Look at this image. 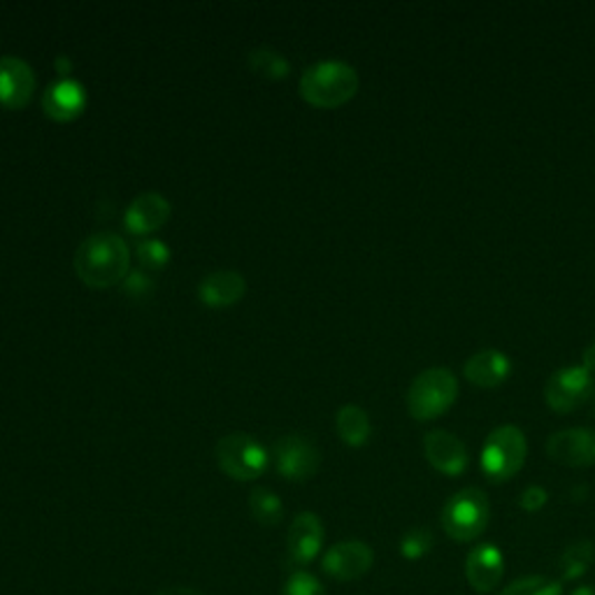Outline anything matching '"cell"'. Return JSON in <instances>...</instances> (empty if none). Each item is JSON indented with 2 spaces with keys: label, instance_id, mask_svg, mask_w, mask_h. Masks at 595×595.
Listing matches in <instances>:
<instances>
[{
  "label": "cell",
  "instance_id": "cell-15",
  "mask_svg": "<svg viewBox=\"0 0 595 595\" xmlns=\"http://www.w3.org/2000/svg\"><path fill=\"white\" fill-rule=\"evenodd\" d=\"M324 524L315 512H300L291 522L287 535V549L294 565H309L324 547Z\"/></svg>",
  "mask_w": 595,
  "mask_h": 595
},
{
  "label": "cell",
  "instance_id": "cell-5",
  "mask_svg": "<svg viewBox=\"0 0 595 595\" xmlns=\"http://www.w3.org/2000/svg\"><path fill=\"white\" fill-rule=\"evenodd\" d=\"M215 458L221 473L236 482L258 479L268 470L270 463L268 449L247 433L224 435L215 447Z\"/></svg>",
  "mask_w": 595,
  "mask_h": 595
},
{
  "label": "cell",
  "instance_id": "cell-27",
  "mask_svg": "<svg viewBox=\"0 0 595 595\" xmlns=\"http://www.w3.org/2000/svg\"><path fill=\"white\" fill-rule=\"evenodd\" d=\"M121 287L131 298H147L153 291V279L145 270H133L126 275Z\"/></svg>",
  "mask_w": 595,
  "mask_h": 595
},
{
  "label": "cell",
  "instance_id": "cell-6",
  "mask_svg": "<svg viewBox=\"0 0 595 595\" xmlns=\"http://www.w3.org/2000/svg\"><path fill=\"white\" fill-rule=\"evenodd\" d=\"M490 519V505L484 490L463 488L454 494L443 509V528L456 542L477 539Z\"/></svg>",
  "mask_w": 595,
  "mask_h": 595
},
{
  "label": "cell",
  "instance_id": "cell-20",
  "mask_svg": "<svg viewBox=\"0 0 595 595\" xmlns=\"http://www.w3.org/2000/svg\"><path fill=\"white\" fill-rule=\"evenodd\" d=\"M249 509L261 526H277L284 519V505L279 496L264 486H256L249 494Z\"/></svg>",
  "mask_w": 595,
  "mask_h": 595
},
{
  "label": "cell",
  "instance_id": "cell-1",
  "mask_svg": "<svg viewBox=\"0 0 595 595\" xmlns=\"http://www.w3.org/2000/svg\"><path fill=\"white\" fill-rule=\"evenodd\" d=\"M131 266V251L117 232H93L75 251V272L91 289L121 284Z\"/></svg>",
  "mask_w": 595,
  "mask_h": 595
},
{
  "label": "cell",
  "instance_id": "cell-21",
  "mask_svg": "<svg viewBox=\"0 0 595 595\" xmlns=\"http://www.w3.org/2000/svg\"><path fill=\"white\" fill-rule=\"evenodd\" d=\"M595 558V547L593 542L588 539H582V542H575V545L567 547L561 556V575L565 582H573V579H579L586 571L588 565L593 563Z\"/></svg>",
  "mask_w": 595,
  "mask_h": 595
},
{
  "label": "cell",
  "instance_id": "cell-4",
  "mask_svg": "<svg viewBox=\"0 0 595 595\" xmlns=\"http://www.w3.org/2000/svg\"><path fill=\"white\" fill-rule=\"evenodd\" d=\"M528 443L522 428L512 424L498 426L486 437L482 449V473L490 482H507L524 468Z\"/></svg>",
  "mask_w": 595,
  "mask_h": 595
},
{
  "label": "cell",
  "instance_id": "cell-24",
  "mask_svg": "<svg viewBox=\"0 0 595 595\" xmlns=\"http://www.w3.org/2000/svg\"><path fill=\"white\" fill-rule=\"evenodd\" d=\"M136 254H138V261L145 270H163L170 261V247L161 240H153V238H147V240H140L138 247H136Z\"/></svg>",
  "mask_w": 595,
  "mask_h": 595
},
{
  "label": "cell",
  "instance_id": "cell-11",
  "mask_svg": "<svg viewBox=\"0 0 595 595\" xmlns=\"http://www.w3.org/2000/svg\"><path fill=\"white\" fill-rule=\"evenodd\" d=\"M552 460L567 468H588L595 465V433L588 428H567L547 439Z\"/></svg>",
  "mask_w": 595,
  "mask_h": 595
},
{
  "label": "cell",
  "instance_id": "cell-23",
  "mask_svg": "<svg viewBox=\"0 0 595 595\" xmlns=\"http://www.w3.org/2000/svg\"><path fill=\"white\" fill-rule=\"evenodd\" d=\"M498 595H563V586L556 579L530 575L512 582Z\"/></svg>",
  "mask_w": 595,
  "mask_h": 595
},
{
  "label": "cell",
  "instance_id": "cell-26",
  "mask_svg": "<svg viewBox=\"0 0 595 595\" xmlns=\"http://www.w3.org/2000/svg\"><path fill=\"white\" fill-rule=\"evenodd\" d=\"M281 595H328L324 584L305 571H296L281 588Z\"/></svg>",
  "mask_w": 595,
  "mask_h": 595
},
{
  "label": "cell",
  "instance_id": "cell-13",
  "mask_svg": "<svg viewBox=\"0 0 595 595\" xmlns=\"http://www.w3.org/2000/svg\"><path fill=\"white\" fill-rule=\"evenodd\" d=\"M424 454L437 473L458 477L468 470V449L447 430H430L424 437Z\"/></svg>",
  "mask_w": 595,
  "mask_h": 595
},
{
  "label": "cell",
  "instance_id": "cell-17",
  "mask_svg": "<svg viewBox=\"0 0 595 595\" xmlns=\"http://www.w3.org/2000/svg\"><path fill=\"white\" fill-rule=\"evenodd\" d=\"M42 108L47 117H51L54 121H72L87 108V91L80 82L63 77V80L54 82L44 91Z\"/></svg>",
  "mask_w": 595,
  "mask_h": 595
},
{
  "label": "cell",
  "instance_id": "cell-3",
  "mask_svg": "<svg viewBox=\"0 0 595 595\" xmlns=\"http://www.w3.org/2000/svg\"><path fill=\"white\" fill-rule=\"evenodd\" d=\"M458 379L449 368H428L411 381L407 391V411L417 422H430L456 403Z\"/></svg>",
  "mask_w": 595,
  "mask_h": 595
},
{
  "label": "cell",
  "instance_id": "cell-19",
  "mask_svg": "<svg viewBox=\"0 0 595 595\" xmlns=\"http://www.w3.org/2000/svg\"><path fill=\"white\" fill-rule=\"evenodd\" d=\"M335 426H338V435L343 437V443L354 449L364 447L373 433L368 411L358 405H343L338 417H335Z\"/></svg>",
  "mask_w": 595,
  "mask_h": 595
},
{
  "label": "cell",
  "instance_id": "cell-28",
  "mask_svg": "<svg viewBox=\"0 0 595 595\" xmlns=\"http://www.w3.org/2000/svg\"><path fill=\"white\" fill-rule=\"evenodd\" d=\"M549 500V494H547V488H542V486H528L522 498H519V505L526 509V512H539L542 507L547 505Z\"/></svg>",
  "mask_w": 595,
  "mask_h": 595
},
{
  "label": "cell",
  "instance_id": "cell-7",
  "mask_svg": "<svg viewBox=\"0 0 595 595\" xmlns=\"http://www.w3.org/2000/svg\"><path fill=\"white\" fill-rule=\"evenodd\" d=\"M272 458L277 465V473L284 479L291 482H307L313 479L321 465V454L303 435H284L272 445Z\"/></svg>",
  "mask_w": 595,
  "mask_h": 595
},
{
  "label": "cell",
  "instance_id": "cell-2",
  "mask_svg": "<svg viewBox=\"0 0 595 595\" xmlns=\"http://www.w3.org/2000/svg\"><path fill=\"white\" fill-rule=\"evenodd\" d=\"M358 91V72L345 61H319L300 77V96L321 110L343 108Z\"/></svg>",
  "mask_w": 595,
  "mask_h": 595
},
{
  "label": "cell",
  "instance_id": "cell-32",
  "mask_svg": "<svg viewBox=\"0 0 595 595\" xmlns=\"http://www.w3.org/2000/svg\"><path fill=\"white\" fill-rule=\"evenodd\" d=\"M573 595H595V586H579L573 591Z\"/></svg>",
  "mask_w": 595,
  "mask_h": 595
},
{
  "label": "cell",
  "instance_id": "cell-25",
  "mask_svg": "<svg viewBox=\"0 0 595 595\" xmlns=\"http://www.w3.org/2000/svg\"><path fill=\"white\" fill-rule=\"evenodd\" d=\"M435 545V537L428 528H411L400 539V554L407 561H419L426 554H430Z\"/></svg>",
  "mask_w": 595,
  "mask_h": 595
},
{
  "label": "cell",
  "instance_id": "cell-10",
  "mask_svg": "<svg viewBox=\"0 0 595 595\" xmlns=\"http://www.w3.org/2000/svg\"><path fill=\"white\" fill-rule=\"evenodd\" d=\"M38 87L33 68L19 57H0V106L21 110L29 106Z\"/></svg>",
  "mask_w": 595,
  "mask_h": 595
},
{
  "label": "cell",
  "instance_id": "cell-12",
  "mask_svg": "<svg viewBox=\"0 0 595 595\" xmlns=\"http://www.w3.org/2000/svg\"><path fill=\"white\" fill-rule=\"evenodd\" d=\"M172 207L166 196L157 191H145L131 200L123 212V228L131 236H149V232L159 230L170 219Z\"/></svg>",
  "mask_w": 595,
  "mask_h": 595
},
{
  "label": "cell",
  "instance_id": "cell-16",
  "mask_svg": "<svg viewBox=\"0 0 595 595\" xmlns=\"http://www.w3.org/2000/svg\"><path fill=\"white\" fill-rule=\"evenodd\" d=\"M196 294L202 305L224 309L245 298L247 279L238 270H215L198 281Z\"/></svg>",
  "mask_w": 595,
  "mask_h": 595
},
{
  "label": "cell",
  "instance_id": "cell-30",
  "mask_svg": "<svg viewBox=\"0 0 595 595\" xmlns=\"http://www.w3.org/2000/svg\"><path fill=\"white\" fill-rule=\"evenodd\" d=\"M591 375H595V345H591V347H586V351H584V364H582Z\"/></svg>",
  "mask_w": 595,
  "mask_h": 595
},
{
  "label": "cell",
  "instance_id": "cell-33",
  "mask_svg": "<svg viewBox=\"0 0 595 595\" xmlns=\"http://www.w3.org/2000/svg\"><path fill=\"white\" fill-rule=\"evenodd\" d=\"M591 400H593V417H595V391H593V396H591Z\"/></svg>",
  "mask_w": 595,
  "mask_h": 595
},
{
  "label": "cell",
  "instance_id": "cell-22",
  "mask_svg": "<svg viewBox=\"0 0 595 595\" xmlns=\"http://www.w3.org/2000/svg\"><path fill=\"white\" fill-rule=\"evenodd\" d=\"M249 66L256 75L266 77V80H284L291 72V63L270 47H258L249 51Z\"/></svg>",
  "mask_w": 595,
  "mask_h": 595
},
{
  "label": "cell",
  "instance_id": "cell-9",
  "mask_svg": "<svg viewBox=\"0 0 595 595\" xmlns=\"http://www.w3.org/2000/svg\"><path fill=\"white\" fill-rule=\"evenodd\" d=\"M373 563H375L373 549L360 539L338 542V545H333L321 558L324 573L338 582L360 579L370 573Z\"/></svg>",
  "mask_w": 595,
  "mask_h": 595
},
{
  "label": "cell",
  "instance_id": "cell-18",
  "mask_svg": "<svg viewBox=\"0 0 595 595\" xmlns=\"http://www.w3.org/2000/svg\"><path fill=\"white\" fill-rule=\"evenodd\" d=\"M465 379L479 386V389H496L512 375L509 358L498 349H484L473 354L463 366Z\"/></svg>",
  "mask_w": 595,
  "mask_h": 595
},
{
  "label": "cell",
  "instance_id": "cell-29",
  "mask_svg": "<svg viewBox=\"0 0 595 595\" xmlns=\"http://www.w3.org/2000/svg\"><path fill=\"white\" fill-rule=\"evenodd\" d=\"M157 595H205V593L198 588H191V586H170V588L159 591Z\"/></svg>",
  "mask_w": 595,
  "mask_h": 595
},
{
  "label": "cell",
  "instance_id": "cell-31",
  "mask_svg": "<svg viewBox=\"0 0 595 595\" xmlns=\"http://www.w3.org/2000/svg\"><path fill=\"white\" fill-rule=\"evenodd\" d=\"M57 70H59L63 77H68V75H70V70H72V63H70V59H68V57H59V59H57Z\"/></svg>",
  "mask_w": 595,
  "mask_h": 595
},
{
  "label": "cell",
  "instance_id": "cell-8",
  "mask_svg": "<svg viewBox=\"0 0 595 595\" xmlns=\"http://www.w3.org/2000/svg\"><path fill=\"white\" fill-rule=\"evenodd\" d=\"M595 391L593 375L584 366H571V368H561L552 375L545 389L547 405L554 411L567 414L582 403H586Z\"/></svg>",
  "mask_w": 595,
  "mask_h": 595
},
{
  "label": "cell",
  "instance_id": "cell-14",
  "mask_svg": "<svg viewBox=\"0 0 595 595\" xmlns=\"http://www.w3.org/2000/svg\"><path fill=\"white\" fill-rule=\"evenodd\" d=\"M505 577V556L496 545H477L465 558V579L477 593L496 591Z\"/></svg>",
  "mask_w": 595,
  "mask_h": 595
}]
</instances>
